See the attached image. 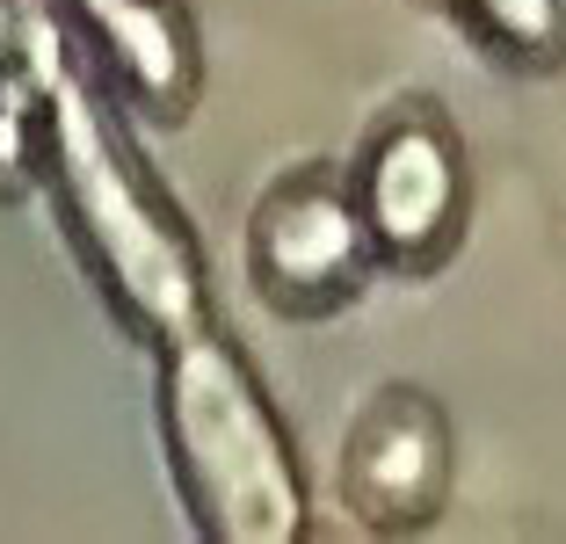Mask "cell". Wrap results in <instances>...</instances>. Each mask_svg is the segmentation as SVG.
Segmentation results:
<instances>
[{"mask_svg": "<svg viewBox=\"0 0 566 544\" xmlns=\"http://www.w3.org/2000/svg\"><path fill=\"white\" fill-rule=\"evenodd\" d=\"M95 81L138 124H189L203 95V36L189 0H59Z\"/></svg>", "mask_w": 566, "mask_h": 544, "instance_id": "6", "label": "cell"}, {"mask_svg": "<svg viewBox=\"0 0 566 544\" xmlns=\"http://www.w3.org/2000/svg\"><path fill=\"white\" fill-rule=\"evenodd\" d=\"M349 189L385 276L429 283L458 262L472 232V160L436 102L407 95L370 124L349 160Z\"/></svg>", "mask_w": 566, "mask_h": 544, "instance_id": "3", "label": "cell"}, {"mask_svg": "<svg viewBox=\"0 0 566 544\" xmlns=\"http://www.w3.org/2000/svg\"><path fill=\"white\" fill-rule=\"evenodd\" d=\"M36 189H44V87L8 44V66H0V211L30 203Z\"/></svg>", "mask_w": 566, "mask_h": 544, "instance_id": "8", "label": "cell"}, {"mask_svg": "<svg viewBox=\"0 0 566 544\" xmlns=\"http://www.w3.org/2000/svg\"><path fill=\"white\" fill-rule=\"evenodd\" d=\"M342 509L370 530V537H421L436 515L450 509L458 487V436L450 414L436 407L421 385H378L364 414L342 436Z\"/></svg>", "mask_w": 566, "mask_h": 544, "instance_id": "5", "label": "cell"}, {"mask_svg": "<svg viewBox=\"0 0 566 544\" xmlns=\"http://www.w3.org/2000/svg\"><path fill=\"white\" fill-rule=\"evenodd\" d=\"M248 276L269 313L298 320V327L349 313L370 291V276H385L378 248H370V226L356 211L349 167L305 160L269 181L248 218Z\"/></svg>", "mask_w": 566, "mask_h": 544, "instance_id": "4", "label": "cell"}, {"mask_svg": "<svg viewBox=\"0 0 566 544\" xmlns=\"http://www.w3.org/2000/svg\"><path fill=\"white\" fill-rule=\"evenodd\" d=\"M8 36H15V0H0V66H8Z\"/></svg>", "mask_w": 566, "mask_h": 544, "instance_id": "9", "label": "cell"}, {"mask_svg": "<svg viewBox=\"0 0 566 544\" xmlns=\"http://www.w3.org/2000/svg\"><path fill=\"white\" fill-rule=\"evenodd\" d=\"M8 44L44 87V189L109 320L153 356L211 327V276H203L197 232L182 226L175 197L124 138L117 95L95 81L66 8L15 0Z\"/></svg>", "mask_w": 566, "mask_h": 544, "instance_id": "1", "label": "cell"}, {"mask_svg": "<svg viewBox=\"0 0 566 544\" xmlns=\"http://www.w3.org/2000/svg\"><path fill=\"white\" fill-rule=\"evenodd\" d=\"M465 22L501 66L559 73L566 66V0H436Z\"/></svg>", "mask_w": 566, "mask_h": 544, "instance_id": "7", "label": "cell"}, {"mask_svg": "<svg viewBox=\"0 0 566 544\" xmlns=\"http://www.w3.org/2000/svg\"><path fill=\"white\" fill-rule=\"evenodd\" d=\"M153 414L175 494L203 544H298L313 530L305 464L248 348L218 320L153 356Z\"/></svg>", "mask_w": 566, "mask_h": 544, "instance_id": "2", "label": "cell"}]
</instances>
